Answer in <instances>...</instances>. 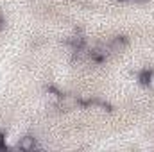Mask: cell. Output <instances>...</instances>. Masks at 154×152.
<instances>
[{"instance_id": "6da1fadb", "label": "cell", "mask_w": 154, "mask_h": 152, "mask_svg": "<svg viewBox=\"0 0 154 152\" xmlns=\"http://www.w3.org/2000/svg\"><path fill=\"white\" fill-rule=\"evenodd\" d=\"M18 149L23 152H31L36 149V140L32 138V136H23V138H20V141H18Z\"/></svg>"}, {"instance_id": "7a4b0ae2", "label": "cell", "mask_w": 154, "mask_h": 152, "mask_svg": "<svg viewBox=\"0 0 154 152\" xmlns=\"http://www.w3.org/2000/svg\"><path fill=\"white\" fill-rule=\"evenodd\" d=\"M61 106H63L65 109H74L77 106V99L75 97H63V99H61Z\"/></svg>"}, {"instance_id": "3957f363", "label": "cell", "mask_w": 154, "mask_h": 152, "mask_svg": "<svg viewBox=\"0 0 154 152\" xmlns=\"http://www.w3.org/2000/svg\"><path fill=\"white\" fill-rule=\"evenodd\" d=\"M0 145H2V134H0Z\"/></svg>"}]
</instances>
